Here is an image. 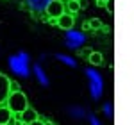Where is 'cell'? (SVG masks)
<instances>
[{
	"mask_svg": "<svg viewBox=\"0 0 134 125\" xmlns=\"http://www.w3.org/2000/svg\"><path fill=\"white\" fill-rule=\"evenodd\" d=\"M88 23H90V29L91 31H100L102 29V20L100 18H91Z\"/></svg>",
	"mask_w": 134,
	"mask_h": 125,
	"instance_id": "11",
	"label": "cell"
},
{
	"mask_svg": "<svg viewBox=\"0 0 134 125\" xmlns=\"http://www.w3.org/2000/svg\"><path fill=\"white\" fill-rule=\"evenodd\" d=\"M21 88H20V84L16 82V81H9V93L11 91H20Z\"/></svg>",
	"mask_w": 134,
	"mask_h": 125,
	"instance_id": "14",
	"label": "cell"
},
{
	"mask_svg": "<svg viewBox=\"0 0 134 125\" xmlns=\"http://www.w3.org/2000/svg\"><path fill=\"white\" fill-rule=\"evenodd\" d=\"M55 25H59V29H63V31H73V25H75V14L63 13L61 16L55 20Z\"/></svg>",
	"mask_w": 134,
	"mask_h": 125,
	"instance_id": "3",
	"label": "cell"
},
{
	"mask_svg": "<svg viewBox=\"0 0 134 125\" xmlns=\"http://www.w3.org/2000/svg\"><path fill=\"white\" fill-rule=\"evenodd\" d=\"M7 95H9V77L0 73V104H5Z\"/></svg>",
	"mask_w": 134,
	"mask_h": 125,
	"instance_id": "5",
	"label": "cell"
},
{
	"mask_svg": "<svg viewBox=\"0 0 134 125\" xmlns=\"http://www.w3.org/2000/svg\"><path fill=\"white\" fill-rule=\"evenodd\" d=\"M5 105L11 109V113L13 115H20L21 111L29 105V100H27V96L23 95V91H11L7 95V98H5Z\"/></svg>",
	"mask_w": 134,
	"mask_h": 125,
	"instance_id": "1",
	"label": "cell"
},
{
	"mask_svg": "<svg viewBox=\"0 0 134 125\" xmlns=\"http://www.w3.org/2000/svg\"><path fill=\"white\" fill-rule=\"evenodd\" d=\"M64 4L59 2V0H50L48 4H47V7H45V13H47V18H59L63 13H64Z\"/></svg>",
	"mask_w": 134,
	"mask_h": 125,
	"instance_id": "2",
	"label": "cell"
},
{
	"mask_svg": "<svg viewBox=\"0 0 134 125\" xmlns=\"http://www.w3.org/2000/svg\"><path fill=\"white\" fill-rule=\"evenodd\" d=\"M13 122V113L5 104H0V125H9Z\"/></svg>",
	"mask_w": 134,
	"mask_h": 125,
	"instance_id": "6",
	"label": "cell"
},
{
	"mask_svg": "<svg viewBox=\"0 0 134 125\" xmlns=\"http://www.w3.org/2000/svg\"><path fill=\"white\" fill-rule=\"evenodd\" d=\"M59 2H63V4H66V2H68V0H59Z\"/></svg>",
	"mask_w": 134,
	"mask_h": 125,
	"instance_id": "20",
	"label": "cell"
},
{
	"mask_svg": "<svg viewBox=\"0 0 134 125\" xmlns=\"http://www.w3.org/2000/svg\"><path fill=\"white\" fill-rule=\"evenodd\" d=\"M68 32V36H66V38H68V45H70V47H75V45H79V43H82L84 41V38H82V34H79V32H72V31H66Z\"/></svg>",
	"mask_w": 134,
	"mask_h": 125,
	"instance_id": "8",
	"label": "cell"
},
{
	"mask_svg": "<svg viewBox=\"0 0 134 125\" xmlns=\"http://www.w3.org/2000/svg\"><path fill=\"white\" fill-rule=\"evenodd\" d=\"M48 2L50 0H27V4H29L32 13H41V11H45Z\"/></svg>",
	"mask_w": 134,
	"mask_h": 125,
	"instance_id": "7",
	"label": "cell"
},
{
	"mask_svg": "<svg viewBox=\"0 0 134 125\" xmlns=\"http://www.w3.org/2000/svg\"><path fill=\"white\" fill-rule=\"evenodd\" d=\"M20 125H31V123H23V122H20Z\"/></svg>",
	"mask_w": 134,
	"mask_h": 125,
	"instance_id": "19",
	"label": "cell"
},
{
	"mask_svg": "<svg viewBox=\"0 0 134 125\" xmlns=\"http://www.w3.org/2000/svg\"><path fill=\"white\" fill-rule=\"evenodd\" d=\"M31 125H45V120H40V118H38V120H34Z\"/></svg>",
	"mask_w": 134,
	"mask_h": 125,
	"instance_id": "15",
	"label": "cell"
},
{
	"mask_svg": "<svg viewBox=\"0 0 134 125\" xmlns=\"http://www.w3.org/2000/svg\"><path fill=\"white\" fill-rule=\"evenodd\" d=\"M38 118H40L38 111H36L34 107H31V105H27V107L20 113V122H23V123H32V122L38 120Z\"/></svg>",
	"mask_w": 134,
	"mask_h": 125,
	"instance_id": "4",
	"label": "cell"
},
{
	"mask_svg": "<svg viewBox=\"0 0 134 125\" xmlns=\"http://www.w3.org/2000/svg\"><path fill=\"white\" fill-rule=\"evenodd\" d=\"M64 9L68 11L70 14H77V13L81 11V4H79V2H75V0H68V2L64 4Z\"/></svg>",
	"mask_w": 134,
	"mask_h": 125,
	"instance_id": "9",
	"label": "cell"
},
{
	"mask_svg": "<svg viewBox=\"0 0 134 125\" xmlns=\"http://www.w3.org/2000/svg\"><path fill=\"white\" fill-rule=\"evenodd\" d=\"M104 2H105V0H97V5H98V7H104Z\"/></svg>",
	"mask_w": 134,
	"mask_h": 125,
	"instance_id": "18",
	"label": "cell"
},
{
	"mask_svg": "<svg viewBox=\"0 0 134 125\" xmlns=\"http://www.w3.org/2000/svg\"><path fill=\"white\" fill-rule=\"evenodd\" d=\"M36 75H38V79H40V82H41L43 86H47V84H48V81H47V75H43V72L40 70V66H36Z\"/></svg>",
	"mask_w": 134,
	"mask_h": 125,
	"instance_id": "12",
	"label": "cell"
},
{
	"mask_svg": "<svg viewBox=\"0 0 134 125\" xmlns=\"http://www.w3.org/2000/svg\"><path fill=\"white\" fill-rule=\"evenodd\" d=\"M75 2H81V0H75Z\"/></svg>",
	"mask_w": 134,
	"mask_h": 125,
	"instance_id": "21",
	"label": "cell"
},
{
	"mask_svg": "<svg viewBox=\"0 0 134 125\" xmlns=\"http://www.w3.org/2000/svg\"><path fill=\"white\" fill-rule=\"evenodd\" d=\"M88 59H90V62L93 66H100L104 62V55H102V52H91L88 55Z\"/></svg>",
	"mask_w": 134,
	"mask_h": 125,
	"instance_id": "10",
	"label": "cell"
},
{
	"mask_svg": "<svg viewBox=\"0 0 134 125\" xmlns=\"http://www.w3.org/2000/svg\"><path fill=\"white\" fill-rule=\"evenodd\" d=\"M82 29H84V31H91V29H90V23H88V21H86V23L82 25Z\"/></svg>",
	"mask_w": 134,
	"mask_h": 125,
	"instance_id": "17",
	"label": "cell"
},
{
	"mask_svg": "<svg viewBox=\"0 0 134 125\" xmlns=\"http://www.w3.org/2000/svg\"><path fill=\"white\" fill-rule=\"evenodd\" d=\"M104 7L107 9L109 14H113L114 13V0H105V2H104Z\"/></svg>",
	"mask_w": 134,
	"mask_h": 125,
	"instance_id": "13",
	"label": "cell"
},
{
	"mask_svg": "<svg viewBox=\"0 0 134 125\" xmlns=\"http://www.w3.org/2000/svg\"><path fill=\"white\" fill-rule=\"evenodd\" d=\"M91 52H93L91 48H84V50H82V52H81V54H82V55H86V57H88V55H90V54H91Z\"/></svg>",
	"mask_w": 134,
	"mask_h": 125,
	"instance_id": "16",
	"label": "cell"
}]
</instances>
